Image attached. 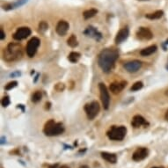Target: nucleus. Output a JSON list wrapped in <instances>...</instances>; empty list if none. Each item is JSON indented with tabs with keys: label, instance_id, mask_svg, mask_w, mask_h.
<instances>
[{
	"label": "nucleus",
	"instance_id": "33",
	"mask_svg": "<svg viewBox=\"0 0 168 168\" xmlns=\"http://www.w3.org/2000/svg\"><path fill=\"white\" fill-rule=\"evenodd\" d=\"M46 106H47V107H46V108L50 109V102H47V103H46Z\"/></svg>",
	"mask_w": 168,
	"mask_h": 168
},
{
	"label": "nucleus",
	"instance_id": "34",
	"mask_svg": "<svg viewBox=\"0 0 168 168\" xmlns=\"http://www.w3.org/2000/svg\"><path fill=\"white\" fill-rule=\"evenodd\" d=\"M59 168H70L68 166H66V165H64V166H60Z\"/></svg>",
	"mask_w": 168,
	"mask_h": 168
},
{
	"label": "nucleus",
	"instance_id": "21",
	"mask_svg": "<svg viewBox=\"0 0 168 168\" xmlns=\"http://www.w3.org/2000/svg\"><path fill=\"white\" fill-rule=\"evenodd\" d=\"M80 56H81V55L78 53V52H70L69 56H68V59H69L70 63L76 64V63L80 59Z\"/></svg>",
	"mask_w": 168,
	"mask_h": 168
},
{
	"label": "nucleus",
	"instance_id": "23",
	"mask_svg": "<svg viewBox=\"0 0 168 168\" xmlns=\"http://www.w3.org/2000/svg\"><path fill=\"white\" fill-rule=\"evenodd\" d=\"M41 98H42L41 92V91H36V92L34 93L33 95H32L31 100H32V102H34V103H37V102H39L40 100L41 99Z\"/></svg>",
	"mask_w": 168,
	"mask_h": 168
},
{
	"label": "nucleus",
	"instance_id": "17",
	"mask_svg": "<svg viewBox=\"0 0 168 168\" xmlns=\"http://www.w3.org/2000/svg\"><path fill=\"white\" fill-rule=\"evenodd\" d=\"M101 158H103L104 160L108 161V163L115 164L117 162V157L114 153H110V152H107V151H103L100 153Z\"/></svg>",
	"mask_w": 168,
	"mask_h": 168
},
{
	"label": "nucleus",
	"instance_id": "39",
	"mask_svg": "<svg viewBox=\"0 0 168 168\" xmlns=\"http://www.w3.org/2000/svg\"><path fill=\"white\" fill-rule=\"evenodd\" d=\"M166 44H168V41H166Z\"/></svg>",
	"mask_w": 168,
	"mask_h": 168
},
{
	"label": "nucleus",
	"instance_id": "7",
	"mask_svg": "<svg viewBox=\"0 0 168 168\" xmlns=\"http://www.w3.org/2000/svg\"><path fill=\"white\" fill-rule=\"evenodd\" d=\"M99 94H100V99H101L104 109H108L109 105H110V96H109L108 90L103 83H99Z\"/></svg>",
	"mask_w": 168,
	"mask_h": 168
},
{
	"label": "nucleus",
	"instance_id": "11",
	"mask_svg": "<svg viewBox=\"0 0 168 168\" xmlns=\"http://www.w3.org/2000/svg\"><path fill=\"white\" fill-rule=\"evenodd\" d=\"M30 35H31V29L29 27L22 26V27H20L19 29H17V31L15 32L13 35V39L16 41H21V40L27 38Z\"/></svg>",
	"mask_w": 168,
	"mask_h": 168
},
{
	"label": "nucleus",
	"instance_id": "30",
	"mask_svg": "<svg viewBox=\"0 0 168 168\" xmlns=\"http://www.w3.org/2000/svg\"><path fill=\"white\" fill-rule=\"evenodd\" d=\"M5 143H6V138H5V137H1V142H0V143H1V145H3V144H5Z\"/></svg>",
	"mask_w": 168,
	"mask_h": 168
},
{
	"label": "nucleus",
	"instance_id": "25",
	"mask_svg": "<svg viewBox=\"0 0 168 168\" xmlns=\"http://www.w3.org/2000/svg\"><path fill=\"white\" fill-rule=\"evenodd\" d=\"M49 28V25L46 21H41L39 24V31L41 33H44Z\"/></svg>",
	"mask_w": 168,
	"mask_h": 168
},
{
	"label": "nucleus",
	"instance_id": "27",
	"mask_svg": "<svg viewBox=\"0 0 168 168\" xmlns=\"http://www.w3.org/2000/svg\"><path fill=\"white\" fill-rule=\"evenodd\" d=\"M1 104H2V106H3L4 108L8 107L9 104H10V99H9V97H8V96L4 97V98L2 99V100H1Z\"/></svg>",
	"mask_w": 168,
	"mask_h": 168
},
{
	"label": "nucleus",
	"instance_id": "5",
	"mask_svg": "<svg viewBox=\"0 0 168 168\" xmlns=\"http://www.w3.org/2000/svg\"><path fill=\"white\" fill-rule=\"evenodd\" d=\"M84 111L89 120H94L99 112V105L97 101H93L91 103H87L84 106Z\"/></svg>",
	"mask_w": 168,
	"mask_h": 168
},
{
	"label": "nucleus",
	"instance_id": "6",
	"mask_svg": "<svg viewBox=\"0 0 168 168\" xmlns=\"http://www.w3.org/2000/svg\"><path fill=\"white\" fill-rule=\"evenodd\" d=\"M40 42H41V41L37 37H33L27 42L26 48V55L29 56L30 58L34 57L35 55L36 54L37 50H38V47L40 46Z\"/></svg>",
	"mask_w": 168,
	"mask_h": 168
},
{
	"label": "nucleus",
	"instance_id": "26",
	"mask_svg": "<svg viewBox=\"0 0 168 168\" xmlns=\"http://www.w3.org/2000/svg\"><path fill=\"white\" fill-rule=\"evenodd\" d=\"M17 85H18V82H17V81H12V82L8 83V84L5 85V89L6 90V91H9V90H12V88L16 87Z\"/></svg>",
	"mask_w": 168,
	"mask_h": 168
},
{
	"label": "nucleus",
	"instance_id": "8",
	"mask_svg": "<svg viewBox=\"0 0 168 168\" xmlns=\"http://www.w3.org/2000/svg\"><path fill=\"white\" fill-rule=\"evenodd\" d=\"M136 35H137V39L141 40V41H149V40L152 39V37H153V34L151 31V29L148 27H143V26L139 27L138 30L137 31Z\"/></svg>",
	"mask_w": 168,
	"mask_h": 168
},
{
	"label": "nucleus",
	"instance_id": "13",
	"mask_svg": "<svg viewBox=\"0 0 168 168\" xmlns=\"http://www.w3.org/2000/svg\"><path fill=\"white\" fill-rule=\"evenodd\" d=\"M84 34L86 35V36H88V37L94 38V39L96 40L97 41H99L101 40V38H102L101 33H99L98 30L96 29L95 27H94V26H88L86 29L84 30Z\"/></svg>",
	"mask_w": 168,
	"mask_h": 168
},
{
	"label": "nucleus",
	"instance_id": "22",
	"mask_svg": "<svg viewBox=\"0 0 168 168\" xmlns=\"http://www.w3.org/2000/svg\"><path fill=\"white\" fill-rule=\"evenodd\" d=\"M67 44L69 45L70 48H75L79 45L78 40L75 35H71L69 37V39L67 40Z\"/></svg>",
	"mask_w": 168,
	"mask_h": 168
},
{
	"label": "nucleus",
	"instance_id": "2",
	"mask_svg": "<svg viewBox=\"0 0 168 168\" xmlns=\"http://www.w3.org/2000/svg\"><path fill=\"white\" fill-rule=\"evenodd\" d=\"M23 55L22 46L20 43L11 42L3 51V58L6 62H13L20 59Z\"/></svg>",
	"mask_w": 168,
	"mask_h": 168
},
{
	"label": "nucleus",
	"instance_id": "12",
	"mask_svg": "<svg viewBox=\"0 0 168 168\" xmlns=\"http://www.w3.org/2000/svg\"><path fill=\"white\" fill-rule=\"evenodd\" d=\"M126 85H127V81H120V82L115 81L110 84L109 90L112 92V94H119L126 87Z\"/></svg>",
	"mask_w": 168,
	"mask_h": 168
},
{
	"label": "nucleus",
	"instance_id": "19",
	"mask_svg": "<svg viewBox=\"0 0 168 168\" xmlns=\"http://www.w3.org/2000/svg\"><path fill=\"white\" fill-rule=\"evenodd\" d=\"M164 14L163 11H156L152 13H149V14H146V18L149 19V20H158L160 19Z\"/></svg>",
	"mask_w": 168,
	"mask_h": 168
},
{
	"label": "nucleus",
	"instance_id": "28",
	"mask_svg": "<svg viewBox=\"0 0 168 168\" xmlns=\"http://www.w3.org/2000/svg\"><path fill=\"white\" fill-rule=\"evenodd\" d=\"M65 88V84H63V83H58V84H55V89L56 90L57 92H63Z\"/></svg>",
	"mask_w": 168,
	"mask_h": 168
},
{
	"label": "nucleus",
	"instance_id": "35",
	"mask_svg": "<svg viewBox=\"0 0 168 168\" xmlns=\"http://www.w3.org/2000/svg\"><path fill=\"white\" fill-rule=\"evenodd\" d=\"M79 168H89V166H85V165H84V166H81Z\"/></svg>",
	"mask_w": 168,
	"mask_h": 168
},
{
	"label": "nucleus",
	"instance_id": "38",
	"mask_svg": "<svg viewBox=\"0 0 168 168\" xmlns=\"http://www.w3.org/2000/svg\"><path fill=\"white\" fill-rule=\"evenodd\" d=\"M166 96L168 97V90H166Z\"/></svg>",
	"mask_w": 168,
	"mask_h": 168
},
{
	"label": "nucleus",
	"instance_id": "18",
	"mask_svg": "<svg viewBox=\"0 0 168 168\" xmlns=\"http://www.w3.org/2000/svg\"><path fill=\"white\" fill-rule=\"evenodd\" d=\"M158 50L157 46L156 45H151V46H149L147 48L143 49L140 51V55H143V56H148V55H151L153 53H155Z\"/></svg>",
	"mask_w": 168,
	"mask_h": 168
},
{
	"label": "nucleus",
	"instance_id": "14",
	"mask_svg": "<svg viewBox=\"0 0 168 168\" xmlns=\"http://www.w3.org/2000/svg\"><path fill=\"white\" fill-rule=\"evenodd\" d=\"M70 25L69 23L65 20H60L59 22L57 23L56 27H55V31L57 33V35L60 36H65L68 30H69Z\"/></svg>",
	"mask_w": 168,
	"mask_h": 168
},
{
	"label": "nucleus",
	"instance_id": "36",
	"mask_svg": "<svg viewBox=\"0 0 168 168\" xmlns=\"http://www.w3.org/2000/svg\"><path fill=\"white\" fill-rule=\"evenodd\" d=\"M166 69L168 70V59H167V62H166Z\"/></svg>",
	"mask_w": 168,
	"mask_h": 168
},
{
	"label": "nucleus",
	"instance_id": "20",
	"mask_svg": "<svg viewBox=\"0 0 168 168\" xmlns=\"http://www.w3.org/2000/svg\"><path fill=\"white\" fill-rule=\"evenodd\" d=\"M98 13V10L94 9V8H92V9H89V10L84 11L83 12V16L85 20H88L90 18H93L94 16Z\"/></svg>",
	"mask_w": 168,
	"mask_h": 168
},
{
	"label": "nucleus",
	"instance_id": "31",
	"mask_svg": "<svg viewBox=\"0 0 168 168\" xmlns=\"http://www.w3.org/2000/svg\"><path fill=\"white\" fill-rule=\"evenodd\" d=\"M58 164H55V165H51V166H50L48 168H58Z\"/></svg>",
	"mask_w": 168,
	"mask_h": 168
},
{
	"label": "nucleus",
	"instance_id": "9",
	"mask_svg": "<svg viewBox=\"0 0 168 168\" xmlns=\"http://www.w3.org/2000/svg\"><path fill=\"white\" fill-rule=\"evenodd\" d=\"M148 156V149L145 148V147H140V148H137L134 151L133 155H132V159L136 162H139V161H142L143 159H145Z\"/></svg>",
	"mask_w": 168,
	"mask_h": 168
},
{
	"label": "nucleus",
	"instance_id": "16",
	"mask_svg": "<svg viewBox=\"0 0 168 168\" xmlns=\"http://www.w3.org/2000/svg\"><path fill=\"white\" fill-rule=\"evenodd\" d=\"M131 125L132 127L135 128V129H137V128H140L142 126H148L149 123L147 122V121L145 119L143 118L142 115H135L131 121Z\"/></svg>",
	"mask_w": 168,
	"mask_h": 168
},
{
	"label": "nucleus",
	"instance_id": "29",
	"mask_svg": "<svg viewBox=\"0 0 168 168\" xmlns=\"http://www.w3.org/2000/svg\"><path fill=\"white\" fill-rule=\"evenodd\" d=\"M0 33H1V36H0V38H1V40L3 41V40L5 38V32H4V30H3V28H2V27L0 28Z\"/></svg>",
	"mask_w": 168,
	"mask_h": 168
},
{
	"label": "nucleus",
	"instance_id": "37",
	"mask_svg": "<svg viewBox=\"0 0 168 168\" xmlns=\"http://www.w3.org/2000/svg\"><path fill=\"white\" fill-rule=\"evenodd\" d=\"M151 168H165V167H163V166H153V167Z\"/></svg>",
	"mask_w": 168,
	"mask_h": 168
},
{
	"label": "nucleus",
	"instance_id": "32",
	"mask_svg": "<svg viewBox=\"0 0 168 168\" xmlns=\"http://www.w3.org/2000/svg\"><path fill=\"white\" fill-rule=\"evenodd\" d=\"M165 118H166V121H168V110L166 111V114H165Z\"/></svg>",
	"mask_w": 168,
	"mask_h": 168
},
{
	"label": "nucleus",
	"instance_id": "4",
	"mask_svg": "<svg viewBox=\"0 0 168 168\" xmlns=\"http://www.w3.org/2000/svg\"><path fill=\"white\" fill-rule=\"evenodd\" d=\"M127 129L124 126H113L107 132V136L110 140L113 141H122L126 137Z\"/></svg>",
	"mask_w": 168,
	"mask_h": 168
},
{
	"label": "nucleus",
	"instance_id": "10",
	"mask_svg": "<svg viewBox=\"0 0 168 168\" xmlns=\"http://www.w3.org/2000/svg\"><path fill=\"white\" fill-rule=\"evenodd\" d=\"M142 62L139 61V60H132V61H129L127 63H125L123 65L124 69L126 70L128 72H130V73H135L137 72V70H139V69L142 67Z\"/></svg>",
	"mask_w": 168,
	"mask_h": 168
},
{
	"label": "nucleus",
	"instance_id": "24",
	"mask_svg": "<svg viewBox=\"0 0 168 168\" xmlns=\"http://www.w3.org/2000/svg\"><path fill=\"white\" fill-rule=\"evenodd\" d=\"M143 82H141V81H137V82H136L135 84L131 86V88H130V91H132V92H137V91H139V90H141L143 88Z\"/></svg>",
	"mask_w": 168,
	"mask_h": 168
},
{
	"label": "nucleus",
	"instance_id": "3",
	"mask_svg": "<svg viewBox=\"0 0 168 168\" xmlns=\"http://www.w3.org/2000/svg\"><path fill=\"white\" fill-rule=\"evenodd\" d=\"M65 129V126L62 122H55L54 120H50L45 123L43 133L48 137H55L64 133Z\"/></svg>",
	"mask_w": 168,
	"mask_h": 168
},
{
	"label": "nucleus",
	"instance_id": "1",
	"mask_svg": "<svg viewBox=\"0 0 168 168\" xmlns=\"http://www.w3.org/2000/svg\"><path fill=\"white\" fill-rule=\"evenodd\" d=\"M118 50L114 48H108L103 50L99 54L98 56V64L100 69L104 72L108 73L114 68L116 60L118 59Z\"/></svg>",
	"mask_w": 168,
	"mask_h": 168
},
{
	"label": "nucleus",
	"instance_id": "15",
	"mask_svg": "<svg viewBox=\"0 0 168 168\" xmlns=\"http://www.w3.org/2000/svg\"><path fill=\"white\" fill-rule=\"evenodd\" d=\"M129 30L128 26H125L123 28L119 31L117 33V35L115 36V42L117 44H121L122 42H123L125 40H127V38L129 37Z\"/></svg>",
	"mask_w": 168,
	"mask_h": 168
}]
</instances>
